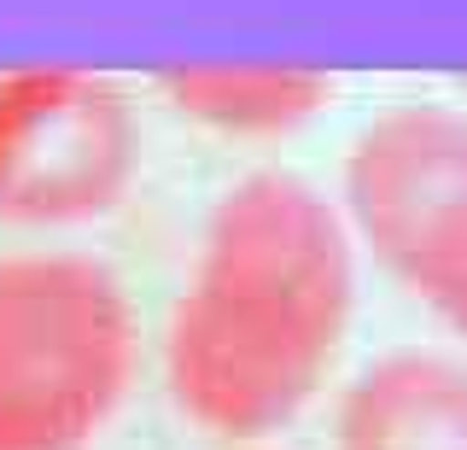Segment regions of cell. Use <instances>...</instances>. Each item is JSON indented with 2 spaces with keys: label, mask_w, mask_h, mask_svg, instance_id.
Returning a JSON list of instances; mask_svg holds the SVG:
<instances>
[{
  "label": "cell",
  "mask_w": 467,
  "mask_h": 450,
  "mask_svg": "<svg viewBox=\"0 0 467 450\" xmlns=\"http://www.w3.org/2000/svg\"><path fill=\"white\" fill-rule=\"evenodd\" d=\"M357 310V235L304 176L257 170L216 199L164 333L193 427L263 439L321 392Z\"/></svg>",
  "instance_id": "cell-1"
},
{
  "label": "cell",
  "mask_w": 467,
  "mask_h": 450,
  "mask_svg": "<svg viewBox=\"0 0 467 450\" xmlns=\"http://www.w3.org/2000/svg\"><path fill=\"white\" fill-rule=\"evenodd\" d=\"M135 369V310L106 264L77 252L0 264V450H88Z\"/></svg>",
  "instance_id": "cell-2"
},
{
  "label": "cell",
  "mask_w": 467,
  "mask_h": 450,
  "mask_svg": "<svg viewBox=\"0 0 467 450\" xmlns=\"http://www.w3.org/2000/svg\"><path fill=\"white\" fill-rule=\"evenodd\" d=\"M345 223L391 281L467 333V111L374 118L345 158Z\"/></svg>",
  "instance_id": "cell-3"
},
{
  "label": "cell",
  "mask_w": 467,
  "mask_h": 450,
  "mask_svg": "<svg viewBox=\"0 0 467 450\" xmlns=\"http://www.w3.org/2000/svg\"><path fill=\"white\" fill-rule=\"evenodd\" d=\"M140 123L123 89L88 70L0 77V223L77 228L123 205Z\"/></svg>",
  "instance_id": "cell-4"
},
{
  "label": "cell",
  "mask_w": 467,
  "mask_h": 450,
  "mask_svg": "<svg viewBox=\"0 0 467 450\" xmlns=\"http://www.w3.org/2000/svg\"><path fill=\"white\" fill-rule=\"evenodd\" d=\"M333 450H467V369L432 351L368 362L339 398Z\"/></svg>",
  "instance_id": "cell-5"
},
{
  "label": "cell",
  "mask_w": 467,
  "mask_h": 450,
  "mask_svg": "<svg viewBox=\"0 0 467 450\" xmlns=\"http://www.w3.org/2000/svg\"><path fill=\"white\" fill-rule=\"evenodd\" d=\"M158 89L182 118L216 135H292L333 99V77L310 65H175Z\"/></svg>",
  "instance_id": "cell-6"
}]
</instances>
